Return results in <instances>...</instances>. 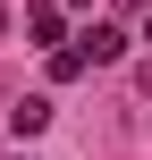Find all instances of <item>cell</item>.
<instances>
[{"label":"cell","instance_id":"3","mask_svg":"<svg viewBox=\"0 0 152 160\" xmlns=\"http://www.w3.org/2000/svg\"><path fill=\"white\" fill-rule=\"evenodd\" d=\"M8 127H17V135H42V127H51V101H42V93H25V101L8 110Z\"/></svg>","mask_w":152,"mask_h":160},{"label":"cell","instance_id":"4","mask_svg":"<svg viewBox=\"0 0 152 160\" xmlns=\"http://www.w3.org/2000/svg\"><path fill=\"white\" fill-rule=\"evenodd\" d=\"M135 84H144V101H152V59H144V68H135Z\"/></svg>","mask_w":152,"mask_h":160},{"label":"cell","instance_id":"1","mask_svg":"<svg viewBox=\"0 0 152 160\" xmlns=\"http://www.w3.org/2000/svg\"><path fill=\"white\" fill-rule=\"evenodd\" d=\"M76 51H85V68H110V59H127V34H118V25H85Z\"/></svg>","mask_w":152,"mask_h":160},{"label":"cell","instance_id":"6","mask_svg":"<svg viewBox=\"0 0 152 160\" xmlns=\"http://www.w3.org/2000/svg\"><path fill=\"white\" fill-rule=\"evenodd\" d=\"M0 160H17V152H0Z\"/></svg>","mask_w":152,"mask_h":160},{"label":"cell","instance_id":"5","mask_svg":"<svg viewBox=\"0 0 152 160\" xmlns=\"http://www.w3.org/2000/svg\"><path fill=\"white\" fill-rule=\"evenodd\" d=\"M118 8H152V0H118Z\"/></svg>","mask_w":152,"mask_h":160},{"label":"cell","instance_id":"2","mask_svg":"<svg viewBox=\"0 0 152 160\" xmlns=\"http://www.w3.org/2000/svg\"><path fill=\"white\" fill-rule=\"evenodd\" d=\"M25 34H34V42H59V34H68V8H51V0L25 8Z\"/></svg>","mask_w":152,"mask_h":160}]
</instances>
